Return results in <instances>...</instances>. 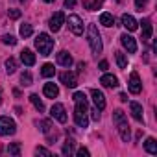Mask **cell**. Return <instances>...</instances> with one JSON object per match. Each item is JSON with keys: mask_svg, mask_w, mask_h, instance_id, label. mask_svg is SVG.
<instances>
[{"mask_svg": "<svg viewBox=\"0 0 157 157\" xmlns=\"http://www.w3.org/2000/svg\"><path fill=\"white\" fill-rule=\"evenodd\" d=\"M87 41H89V46H91V50H93V54L94 56H98V54H102V37H100V33H98V28L94 26V24H89V30H87Z\"/></svg>", "mask_w": 157, "mask_h": 157, "instance_id": "1", "label": "cell"}, {"mask_svg": "<svg viewBox=\"0 0 157 157\" xmlns=\"http://www.w3.org/2000/svg\"><path fill=\"white\" fill-rule=\"evenodd\" d=\"M35 48L41 56H50V52L54 50V39L48 33H39L35 39Z\"/></svg>", "mask_w": 157, "mask_h": 157, "instance_id": "2", "label": "cell"}, {"mask_svg": "<svg viewBox=\"0 0 157 157\" xmlns=\"http://www.w3.org/2000/svg\"><path fill=\"white\" fill-rule=\"evenodd\" d=\"M87 109L85 107H80V105H76L74 107V122L76 126H80V128H87L89 126V117H87Z\"/></svg>", "mask_w": 157, "mask_h": 157, "instance_id": "3", "label": "cell"}, {"mask_svg": "<svg viewBox=\"0 0 157 157\" xmlns=\"http://www.w3.org/2000/svg\"><path fill=\"white\" fill-rule=\"evenodd\" d=\"M15 131H17V126L10 117H0V135L8 137V135H13Z\"/></svg>", "mask_w": 157, "mask_h": 157, "instance_id": "4", "label": "cell"}, {"mask_svg": "<svg viewBox=\"0 0 157 157\" xmlns=\"http://www.w3.org/2000/svg\"><path fill=\"white\" fill-rule=\"evenodd\" d=\"M68 30L74 33V35H82L83 33V22L78 15H70L68 17Z\"/></svg>", "mask_w": 157, "mask_h": 157, "instance_id": "5", "label": "cell"}, {"mask_svg": "<svg viewBox=\"0 0 157 157\" xmlns=\"http://www.w3.org/2000/svg\"><path fill=\"white\" fill-rule=\"evenodd\" d=\"M59 80H61L63 85H67V87H70V89H74V87L78 85V76H76V72H70V70L61 72V74H59Z\"/></svg>", "mask_w": 157, "mask_h": 157, "instance_id": "6", "label": "cell"}, {"mask_svg": "<svg viewBox=\"0 0 157 157\" xmlns=\"http://www.w3.org/2000/svg\"><path fill=\"white\" fill-rule=\"evenodd\" d=\"M50 117H52V118H56L57 122L65 124V122H67L65 105H63V104H54V105H52V109H50Z\"/></svg>", "mask_w": 157, "mask_h": 157, "instance_id": "7", "label": "cell"}, {"mask_svg": "<svg viewBox=\"0 0 157 157\" xmlns=\"http://www.w3.org/2000/svg\"><path fill=\"white\" fill-rule=\"evenodd\" d=\"M50 30L52 32H59L61 30V26L65 24V13L63 11H56L52 17H50Z\"/></svg>", "mask_w": 157, "mask_h": 157, "instance_id": "8", "label": "cell"}, {"mask_svg": "<svg viewBox=\"0 0 157 157\" xmlns=\"http://www.w3.org/2000/svg\"><path fill=\"white\" fill-rule=\"evenodd\" d=\"M128 87H129V91H131L133 94H139V93L142 91V83H140V78H139L137 72H131L129 82H128Z\"/></svg>", "mask_w": 157, "mask_h": 157, "instance_id": "9", "label": "cell"}, {"mask_svg": "<svg viewBox=\"0 0 157 157\" xmlns=\"http://www.w3.org/2000/svg\"><path fill=\"white\" fill-rule=\"evenodd\" d=\"M91 96H93V102H94V105H96V109H98V111L105 109V96H104V93H102V91L93 89V91H91Z\"/></svg>", "mask_w": 157, "mask_h": 157, "instance_id": "10", "label": "cell"}, {"mask_svg": "<svg viewBox=\"0 0 157 157\" xmlns=\"http://www.w3.org/2000/svg\"><path fill=\"white\" fill-rule=\"evenodd\" d=\"M120 41H122V46H124L129 54H135V52H137V43H135V39H133L131 35L124 33V35H120Z\"/></svg>", "mask_w": 157, "mask_h": 157, "instance_id": "11", "label": "cell"}, {"mask_svg": "<svg viewBox=\"0 0 157 157\" xmlns=\"http://www.w3.org/2000/svg\"><path fill=\"white\" fill-rule=\"evenodd\" d=\"M117 126H118L120 139H122L124 142H129V139H131V129H129V124H128V120H122V122H118Z\"/></svg>", "mask_w": 157, "mask_h": 157, "instance_id": "12", "label": "cell"}, {"mask_svg": "<svg viewBox=\"0 0 157 157\" xmlns=\"http://www.w3.org/2000/svg\"><path fill=\"white\" fill-rule=\"evenodd\" d=\"M57 63H59L61 67H67V68H68V67L74 63V59H72V56H70L67 50H61V52L57 54Z\"/></svg>", "mask_w": 157, "mask_h": 157, "instance_id": "13", "label": "cell"}, {"mask_svg": "<svg viewBox=\"0 0 157 157\" xmlns=\"http://www.w3.org/2000/svg\"><path fill=\"white\" fill-rule=\"evenodd\" d=\"M129 111H131V117L137 120V122H142V105L139 104V102H131L129 104Z\"/></svg>", "mask_w": 157, "mask_h": 157, "instance_id": "14", "label": "cell"}, {"mask_svg": "<svg viewBox=\"0 0 157 157\" xmlns=\"http://www.w3.org/2000/svg\"><path fill=\"white\" fill-rule=\"evenodd\" d=\"M21 61H22L26 67H32V65H35V54L26 48V50L21 52Z\"/></svg>", "mask_w": 157, "mask_h": 157, "instance_id": "15", "label": "cell"}, {"mask_svg": "<svg viewBox=\"0 0 157 157\" xmlns=\"http://www.w3.org/2000/svg\"><path fill=\"white\" fill-rule=\"evenodd\" d=\"M100 83H102L104 87L113 89V87L118 85V80H117V76H113V74H104V76H102V80H100Z\"/></svg>", "mask_w": 157, "mask_h": 157, "instance_id": "16", "label": "cell"}, {"mask_svg": "<svg viewBox=\"0 0 157 157\" xmlns=\"http://www.w3.org/2000/svg\"><path fill=\"white\" fill-rule=\"evenodd\" d=\"M122 24H124V28L128 30V32H135L137 30V21L131 17V15H122Z\"/></svg>", "mask_w": 157, "mask_h": 157, "instance_id": "17", "label": "cell"}, {"mask_svg": "<svg viewBox=\"0 0 157 157\" xmlns=\"http://www.w3.org/2000/svg\"><path fill=\"white\" fill-rule=\"evenodd\" d=\"M43 93H44V96H46V98H56V96L59 94V89H57V85H56V83H44Z\"/></svg>", "mask_w": 157, "mask_h": 157, "instance_id": "18", "label": "cell"}, {"mask_svg": "<svg viewBox=\"0 0 157 157\" xmlns=\"http://www.w3.org/2000/svg\"><path fill=\"white\" fill-rule=\"evenodd\" d=\"M150 39H151V24H150L148 19H144L142 21V41L148 43Z\"/></svg>", "mask_w": 157, "mask_h": 157, "instance_id": "19", "label": "cell"}, {"mask_svg": "<svg viewBox=\"0 0 157 157\" xmlns=\"http://www.w3.org/2000/svg\"><path fill=\"white\" fill-rule=\"evenodd\" d=\"M144 150H146L148 153L155 155V153H157V140H155L153 137H148L146 142H144Z\"/></svg>", "mask_w": 157, "mask_h": 157, "instance_id": "20", "label": "cell"}, {"mask_svg": "<svg viewBox=\"0 0 157 157\" xmlns=\"http://www.w3.org/2000/svg\"><path fill=\"white\" fill-rule=\"evenodd\" d=\"M100 24H104V26H107V28L115 26V19H113V15H111V13H102V15H100Z\"/></svg>", "mask_w": 157, "mask_h": 157, "instance_id": "21", "label": "cell"}, {"mask_svg": "<svg viewBox=\"0 0 157 157\" xmlns=\"http://www.w3.org/2000/svg\"><path fill=\"white\" fill-rule=\"evenodd\" d=\"M115 57H117V65L118 68H126L128 67V57L124 52H115Z\"/></svg>", "mask_w": 157, "mask_h": 157, "instance_id": "22", "label": "cell"}, {"mask_svg": "<svg viewBox=\"0 0 157 157\" xmlns=\"http://www.w3.org/2000/svg\"><path fill=\"white\" fill-rule=\"evenodd\" d=\"M41 74H43L44 78H52V76L56 74V68H54V65H52V63H46V65H43V68H41Z\"/></svg>", "mask_w": 157, "mask_h": 157, "instance_id": "23", "label": "cell"}, {"mask_svg": "<svg viewBox=\"0 0 157 157\" xmlns=\"http://www.w3.org/2000/svg\"><path fill=\"white\" fill-rule=\"evenodd\" d=\"M19 33H21V37L28 39V37L33 33V28H32V24H22V26H21V30H19Z\"/></svg>", "mask_w": 157, "mask_h": 157, "instance_id": "24", "label": "cell"}, {"mask_svg": "<svg viewBox=\"0 0 157 157\" xmlns=\"http://www.w3.org/2000/svg\"><path fill=\"white\" fill-rule=\"evenodd\" d=\"M30 102L33 104V107H35L37 111H44V104L39 100V96H37V94H32V96H30Z\"/></svg>", "mask_w": 157, "mask_h": 157, "instance_id": "25", "label": "cell"}, {"mask_svg": "<svg viewBox=\"0 0 157 157\" xmlns=\"http://www.w3.org/2000/svg\"><path fill=\"white\" fill-rule=\"evenodd\" d=\"M15 70H17V61H15L13 57L6 59V72H8V74H13Z\"/></svg>", "mask_w": 157, "mask_h": 157, "instance_id": "26", "label": "cell"}, {"mask_svg": "<svg viewBox=\"0 0 157 157\" xmlns=\"http://www.w3.org/2000/svg\"><path fill=\"white\" fill-rule=\"evenodd\" d=\"M61 151H63V155H72V153H74V142H72V140H67V142L63 144V150H61Z\"/></svg>", "mask_w": 157, "mask_h": 157, "instance_id": "27", "label": "cell"}, {"mask_svg": "<svg viewBox=\"0 0 157 157\" xmlns=\"http://www.w3.org/2000/svg\"><path fill=\"white\" fill-rule=\"evenodd\" d=\"M8 151H10L11 155L19 157V155H21V144H19V142H13V144H10V146H8Z\"/></svg>", "mask_w": 157, "mask_h": 157, "instance_id": "28", "label": "cell"}, {"mask_svg": "<svg viewBox=\"0 0 157 157\" xmlns=\"http://www.w3.org/2000/svg\"><path fill=\"white\" fill-rule=\"evenodd\" d=\"M113 120H115V124H118V122H122V120H126V115H124V111H120V109H117V111L113 113Z\"/></svg>", "mask_w": 157, "mask_h": 157, "instance_id": "29", "label": "cell"}, {"mask_svg": "<svg viewBox=\"0 0 157 157\" xmlns=\"http://www.w3.org/2000/svg\"><path fill=\"white\" fill-rule=\"evenodd\" d=\"M21 82H22V85H32V74L30 72H24L21 76Z\"/></svg>", "mask_w": 157, "mask_h": 157, "instance_id": "30", "label": "cell"}, {"mask_svg": "<svg viewBox=\"0 0 157 157\" xmlns=\"http://www.w3.org/2000/svg\"><path fill=\"white\" fill-rule=\"evenodd\" d=\"M2 43H4V44H11V46H13V44H17V39H15L13 35H4V37H2Z\"/></svg>", "mask_w": 157, "mask_h": 157, "instance_id": "31", "label": "cell"}, {"mask_svg": "<svg viewBox=\"0 0 157 157\" xmlns=\"http://www.w3.org/2000/svg\"><path fill=\"white\" fill-rule=\"evenodd\" d=\"M39 126H41V131H43V133H48V131H50V128H52L48 120H41V122H39Z\"/></svg>", "mask_w": 157, "mask_h": 157, "instance_id": "32", "label": "cell"}, {"mask_svg": "<svg viewBox=\"0 0 157 157\" xmlns=\"http://www.w3.org/2000/svg\"><path fill=\"white\" fill-rule=\"evenodd\" d=\"M35 153H37V155H46V157L52 155L50 150H46V148H43V146H37V148H35Z\"/></svg>", "mask_w": 157, "mask_h": 157, "instance_id": "33", "label": "cell"}, {"mask_svg": "<svg viewBox=\"0 0 157 157\" xmlns=\"http://www.w3.org/2000/svg\"><path fill=\"white\" fill-rule=\"evenodd\" d=\"M76 155H78V157H89L91 153H89V150H87V148H80V150L76 151Z\"/></svg>", "mask_w": 157, "mask_h": 157, "instance_id": "34", "label": "cell"}, {"mask_svg": "<svg viewBox=\"0 0 157 157\" xmlns=\"http://www.w3.org/2000/svg\"><path fill=\"white\" fill-rule=\"evenodd\" d=\"M8 15H10V19H19L21 17V11L19 10H8Z\"/></svg>", "mask_w": 157, "mask_h": 157, "instance_id": "35", "label": "cell"}, {"mask_svg": "<svg viewBox=\"0 0 157 157\" xmlns=\"http://www.w3.org/2000/svg\"><path fill=\"white\" fill-rule=\"evenodd\" d=\"M146 2H148V0H135V8L137 10H140L142 11V8L146 6Z\"/></svg>", "mask_w": 157, "mask_h": 157, "instance_id": "36", "label": "cell"}, {"mask_svg": "<svg viewBox=\"0 0 157 157\" xmlns=\"http://www.w3.org/2000/svg\"><path fill=\"white\" fill-rule=\"evenodd\" d=\"M98 67H100V70H104V72H105V70L109 68V63H107V61H100V65H98Z\"/></svg>", "mask_w": 157, "mask_h": 157, "instance_id": "37", "label": "cell"}, {"mask_svg": "<svg viewBox=\"0 0 157 157\" xmlns=\"http://www.w3.org/2000/svg\"><path fill=\"white\" fill-rule=\"evenodd\" d=\"M91 113H93V120H96V122H98V120H100V113H98V109H93Z\"/></svg>", "mask_w": 157, "mask_h": 157, "instance_id": "38", "label": "cell"}, {"mask_svg": "<svg viewBox=\"0 0 157 157\" xmlns=\"http://www.w3.org/2000/svg\"><path fill=\"white\" fill-rule=\"evenodd\" d=\"M65 6L67 8H74L76 6V0H65Z\"/></svg>", "mask_w": 157, "mask_h": 157, "instance_id": "39", "label": "cell"}, {"mask_svg": "<svg viewBox=\"0 0 157 157\" xmlns=\"http://www.w3.org/2000/svg\"><path fill=\"white\" fill-rule=\"evenodd\" d=\"M102 2H104V0H94V4H93V10H98V8L102 6Z\"/></svg>", "mask_w": 157, "mask_h": 157, "instance_id": "40", "label": "cell"}, {"mask_svg": "<svg viewBox=\"0 0 157 157\" xmlns=\"http://www.w3.org/2000/svg\"><path fill=\"white\" fill-rule=\"evenodd\" d=\"M83 68H85V65H83V63H80V65H78V70H80V72H83Z\"/></svg>", "mask_w": 157, "mask_h": 157, "instance_id": "41", "label": "cell"}, {"mask_svg": "<svg viewBox=\"0 0 157 157\" xmlns=\"http://www.w3.org/2000/svg\"><path fill=\"white\" fill-rule=\"evenodd\" d=\"M120 100H122V102H128V96H126V94L122 93V94H120Z\"/></svg>", "mask_w": 157, "mask_h": 157, "instance_id": "42", "label": "cell"}, {"mask_svg": "<svg viewBox=\"0 0 157 157\" xmlns=\"http://www.w3.org/2000/svg\"><path fill=\"white\" fill-rule=\"evenodd\" d=\"M44 2H54V0H44Z\"/></svg>", "mask_w": 157, "mask_h": 157, "instance_id": "43", "label": "cell"}]
</instances>
